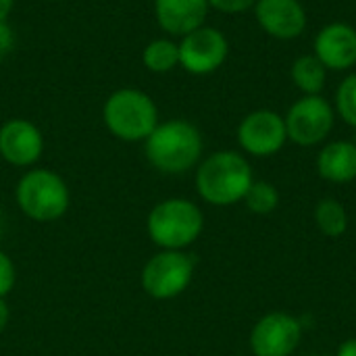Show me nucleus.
<instances>
[{"label":"nucleus","mask_w":356,"mask_h":356,"mask_svg":"<svg viewBox=\"0 0 356 356\" xmlns=\"http://www.w3.org/2000/svg\"><path fill=\"white\" fill-rule=\"evenodd\" d=\"M302 342V323L284 311L261 317L250 332V350L254 356H292Z\"/></svg>","instance_id":"nucleus-10"},{"label":"nucleus","mask_w":356,"mask_h":356,"mask_svg":"<svg viewBox=\"0 0 356 356\" xmlns=\"http://www.w3.org/2000/svg\"><path fill=\"white\" fill-rule=\"evenodd\" d=\"M315 56L327 71H350L356 67V29L350 23L334 21L323 25L313 42Z\"/></svg>","instance_id":"nucleus-12"},{"label":"nucleus","mask_w":356,"mask_h":356,"mask_svg":"<svg viewBox=\"0 0 356 356\" xmlns=\"http://www.w3.org/2000/svg\"><path fill=\"white\" fill-rule=\"evenodd\" d=\"M207 0H154V17L163 31L169 35H188L190 31L207 25Z\"/></svg>","instance_id":"nucleus-14"},{"label":"nucleus","mask_w":356,"mask_h":356,"mask_svg":"<svg viewBox=\"0 0 356 356\" xmlns=\"http://www.w3.org/2000/svg\"><path fill=\"white\" fill-rule=\"evenodd\" d=\"M15 48V31L6 21H0V60H4Z\"/></svg>","instance_id":"nucleus-23"},{"label":"nucleus","mask_w":356,"mask_h":356,"mask_svg":"<svg viewBox=\"0 0 356 356\" xmlns=\"http://www.w3.org/2000/svg\"><path fill=\"white\" fill-rule=\"evenodd\" d=\"M244 204L254 215H271L280 207V192L271 181L254 179L244 196Z\"/></svg>","instance_id":"nucleus-19"},{"label":"nucleus","mask_w":356,"mask_h":356,"mask_svg":"<svg viewBox=\"0 0 356 356\" xmlns=\"http://www.w3.org/2000/svg\"><path fill=\"white\" fill-rule=\"evenodd\" d=\"M146 229L150 240L163 250H186L200 238L204 215L188 198H167L150 211Z\"/></svg>","instance_id":"nucleus-4"},{"label":"nucleus","mask_w":356,"mask_h":356,"mask_svg":"<svg viewBox=\"0 0 356 356\" xmlns=\"http://www.w3.org/2000/svg\"><path fill=\"white\" fill-rule=\"evenodd\" d=\"M254 175L248 159L236 150H217L198 163L196 192L213 207H232L242 202Z\"/></svg>","instance_id":"nucleus-2"},{"label":"nucleus","mask_w":356,"mask_h":356,"mask_svg":"<svg viewBox=\"0 0 356 356\" xmlns=\"http://www.w3.org/2000/svg\"><path fill=\"white\" fill-rule=\"evenodd\" d=\"M317 173L330 184H350L356 179V144L353 140L327 142L317 154Z\"/></svg>","instance_id":"nucleus-15"},{"label":"nucleus","mask_w":356,"mask_h":356,"mask_svg":"<svg viewBox=\"0 0 356 356\" xmlns=\"http://www.w3.org/2000/svg\"><path fill=\"white\" fill-rule=\"evenodd\" d=\"M179 67L192 75H211L221 69L229 54V42L217 27L202 25L179 42Z\"/></svg>","instance_id":"nucleus-8"},{"label":"nucleus","mask_w":356,"mask_h":356,"mask_svg":"<svg viewBox=\"0 0 356 356\" xmlns=\"http://www.w3.org/2000/svg\"><path fill=\"white\" fill-rule=\"evenodd\" d=\"M353 142H355V144H356V136H355V140H353Z\"/></svg>","instance_id":"nucleus-28"},{"label":"nucleus","mask_w":356,"mask_h":356,"mask_svg":"<svg viewBox=\"0 0 356 356\" xmlns=\"http://www.w3.org/2000/svg\"><path fill=\"white\" fill-rule=\"evenodd\" d=\"M315 223L327 238H340L348 229V213L336 198H321L315 207Z\"/></svg>","instance_id":"nucleus-18"},{"label":"nucleus","mask_w":356,"mask_h":356,"mask_svg":"<svg viewBox=\"0 0 356 356\" xmlns=\"http://www.w3.org/2000/svg\"><path fill=\"white\" fill-rule=\"evenodd\" d=\"M290 77L302 96H317L323 92L327 81V69L315 54H302L292 63Z\"/></svg>","instance_id":"nucleus-16"},{"label":"nucleus","mask_w":356,"mask_h":356,"mask_svg":"<svg viewBox=\"0 0 356 356\" xmlns=\"http://www.w3.org/2000/svg\"><path fill=\"white\" fill-rule=\"evenodd\" d=\"M236 138L246 154L267 159L277 154L286 146V121L280 113L271 108H257L240 121Z\"/></svg>","instance_id":"nucleus-9"},{"label":"nucleus","mask_w":356,"mask_h":356,"mask_svg":"<svg viewBox=\"0 0 356 356\" xmlns=\"http://www.w3.org/2000/svg\"><path fill=\"white\" fill-rule=\"evenodd\" d=\"M15 0H0V21H6L8 15L13 13Z\"/></svg>","instance_id":"nucleus-26"},{"label":"nucleus","mask_w":356,"mask_h":356,"mask_svg":"<svg viewBox=\"0 0 356 356\" xmlns=\"http://www.w3.org/2000/svg\"><path fill=\"white\" fill-rule=\"evenodd\" d=\"M17 282V269L15 263L10 261V257L0 250V298H6L8 292L15 288Z\"/></svg>","instance_id":"nucleus-21"},{"label":"nucleus","mask_w":356,"mask_h":356,"mask_svg":"<svg viewBox=\"0 0 356 356\" xmlns=\"http://www.w3.org/2000/svg\"><path fill=\"white\" fill-rule=\"evenodd\" d=\"M334 111L336 117H340L346 125L356 129V73L346 75L338 88L334 98Z\"/></svg>","instance_id":"nucleus-20"},{"label":"nucleus","mask_w":356,"mask_h":356,"mask_svg":"<svg viewBox=\"0 0 356 356\" xmlns=\"http://www.w3.org/2000/svg\"><path fill=\"white\" fill-rule=\"evenodd\" d=\"M8 319H10V311H8V305L4 298H0V332H4V327L8 325Z\"/></svg>","instance_id":"nucleus-25"},{"label":"nucleus","mask_w":356,"mask_h":356,"mask_svg":"<svg viewBox=\"0 0 356 356\" xmlns=\"http://www.w3.org/2000/svg\"><path fill=\"white\" fill-rule=\"evenodd\" d=\"M286 131L288 140L296 146L311 148L327 140L336 125V111L330 100L321 94L298 98L286 113Z\"/></svg>","instance_id":"nucleus-7"},{"label":"nucleus","mask_w":356,"mask_h":356,"mask_svg":"<svg viewBox=\"0 0 356 356\" xmlns=\"http://www.w3.org/2000/svg\"><path fill=\"white\" fill-rule=\"evenodd\" d=\"M252 10L261 29L275 40H296L309 23L300 0H257Z\"/></svg>","instance_id":"nucleus-11"},{"label":"nucleus","mask_w":356,"mask_h":356,"mask_svg":"<svg viewBox=\"0 0 356 356\" xmlns=\"http://www.w3.org/2000/svg\"><path fill=\"white\" fill-rule=\"evenodd\" d=\"M102 121L115 138L144 142L159 125V108L150 94L138 88H121L104 100Z\"/></svg>","instance_id":"nucleus-3"},{"label":"nucleus","mask_w":356,"mask_h":356,"mask_svg":"<svg viewBox=\"0 0 356 356\" xmlns=\"http://www.w3.org/2000/svg\"><path fill=\"white\" fill-rule=\"evenodd\" d=\"M4 232H6V217H4V213L0 211V238L4 236Z\"/></svg>","instance_id":"nucleus-27"},{"label":"nucleus","mask_w":356,"mask_h":356,"mask_svg":"<svg viewBox=\"0 0 356 356\" xmlns=\"http://www.w3.org/2000/svg\"><path fill=\"white\" fill-rule=\"evenodd\" d=\"M336 356H356V338H348V340H344V342L338 346Z\"/></svg>","instance_id":"nucleus-24"},{"label":"nucleus","mask_w":356,"mask_h":356,"mask_svg":"<svg viewBox=\"0 0 356 356\" xmlns=\"http://www.w3.org/2000/svg\"><path fill=\"white\" fill-rule=\"evenodd\" d=\"M15 198L29 219L50 223L67 213L71 194L67 181L58 173L50 169H31L19 179Z\"/></svg>","instance_id":"nucleus-5"},{"label":"nucleus","mask_w":356,"mask_h":356,"mask_svg":"<svg viewBox=\"0 0 356 356\" xmlns=\"http://www.w3.org/2000/svg\"><path fill=\"white\" fill-rule=\"evenodd\" d=\"M211 8L225 13V15H238L248 8H254L257 0H207Z\"/></svg>","instance_id":"nucleus-22"},{"label":"nucleus","mask_w":356,"mask_h":356,"mask_svg":"<svg viewBox=\"0 0 356 356\" xmlns=\"http://www.w3.org/2000/svg\"><path fill=\"white\" fill-rule=\"evenodd\" d=\"M194 277V259L184 250H161L142 269V288L156 300H171L188 290Z\"/></svg>","instance_id":"nucleus-6"},{"label":"nucleus","mask_w":356,"mask_h":356,"mask_svg":"<svg viewBox=\"0 0 356 356\" xmlns=\"http://www.w3.org/2000/svg\"><path fill=\"white\" fill-rule=\"evenodd\" d=\"M44 152L40 127L27 119H10L0 127V156L15 167H31Z\"/></svg>","instance_id":"nucleus-13"},{"label":"nucleus","mask_w":356,"mask_h":356,"mask_svg":"<svg viewBox=\"0 0 356 356\" xmlns=\"http://www.w3.org/2000/svg\"><path fill=\"white\" fill-rule=\"evenodd\" d=\"M142 63L152 73H169L179 67V46L169 38H156L142 50Z\"/></svg>","instance_id":"nucleus-17"},{"label":"nucleus","mask_w":356,"mask_h":356,"mask_svg":"<svg viewBox=\"0 0 356 356\" xmlns=\"http://www.w3.org/2000/svg\"><path fill=\"white\" fill-rule=\"evenodd\" d=\"M204 150L200 129L186 119H169L159 123L144 140L148 163L165 175H181L198 167Z\"/></svg>","instance_id":"nucleus-1"}]
</instances>
